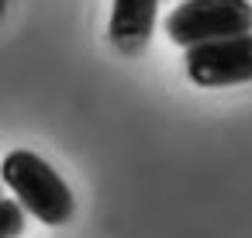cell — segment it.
I'll list each match as a JSON object with an SVG mask.
<instances>
[{"instance_id":"1","label":"cell","mask_w":252,"mask_h":238,"mask_svg":"<svg viewBox=\"0 0 252 238\" xmlns=\"http://www.w3.org/2000/svg\"><path fill=\"white\" fill-rule=\"evenodd\" d=\"M0 176H4L7 190L25 204V210L49 224V228H59L73 217V190L66 186V179L35 152L28 149H14L4 155V166H0Z\"/></svg>"},{"instance_id":"2","label":"cell","mask_w":252,"mask_h":238,"mask_svg":"<svg viewBox=\"0 0 252 238\" xmlns=\"http://www.w3.org/2000/svg\"><path fill=\"white\" fill-rule=\"evenodd\" d=\"M249 31H252L249 0H183L166 18V35L180 49H197Z\"/></svg>"},{"instance_id":"3","label":"cell","mask_w":252,"mask_h":238,"mask_svg":"<svg viewBox=\"0 0 252 238\" xmlns=\"http://www.w3.org/2000/svg\"><path fill=\"white\" fill-rule=\"evenodd\" d=\"M187 76L207 90L252 83V31L187 49Z\"/></svg>"},{"instance_id":"4","label":"cell","mask_w":252,"mask_h":238,"mask_svg":"<svg viewBox=\"0 0 252 238\" xmlns=\"http://www.w3.org/2000/svg\"><path fill=\"white\" fill-rule=\"evenodd\" d=\"M159 0H114L111 7V42L121 56H138L156 28Z\"/></svg>"},{"instance_id":"5","label":"cell","mask_w":252,"mask_h":238,"mask_svg":"<svg viewBox=\"0 0 252 238\" xmlns=\"http://www.w3.org/2000/svg\"><path fill=\"white\" fill-rule=\"evenodd\" d=\"M25 231V204L18 197L0 200V238H21Z\"/></svg>"}]
</instances>
